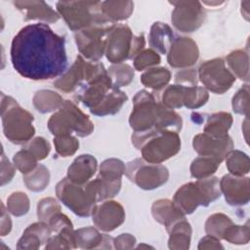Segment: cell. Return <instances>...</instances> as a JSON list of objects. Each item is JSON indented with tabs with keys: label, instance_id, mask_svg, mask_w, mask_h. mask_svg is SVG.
<instances>
[{
	"label": "cell",
	"instance_id": "6da1fadb",
	"mask_svg": "<svg viewBox=\"0 0 250 250\" xmlns=\"http://www.w3.org/2000/svg\"><path fill=\"white\" fill-rule=\"evenodd\" d=\"M11 62L15 70L31 80H49L65 72V40L42 22L23 26L11 44Z\"/></svg>",
	"mask_w": 250,
	"mask_h": 250
},
{
	"label": "cell",
	"instance_id": "7a4b0ae2",
	"mask_svg": "<svg viewBox=\"0 0 250 250\" xmlns=\"http://www.w3.org/2000/svg\"><path fill=\"white\" fill-rule=\"evenodd\" d=\"M74 97L97 116L117 113L128 100L124 92L113 86L104 66L83 83L74 93Z\"/></svg>",
	"mask_w": 250,
	"mask_h": 250
},
{
	"label": "cell",
	"instance_id": "3957f363",
	"mask_svg": "<svg viewBox=\"0 0 250 250\" xmlns=\"http://www.w3.org/2000/svg\"><path fill=\"white\" fill-rule=\"evenodd\" d=\"M129 124L134 132H144L150 129H165L179 132L182 129L181 116L146 91H139L133 99V110L129 117Z\"/></svg>",
	"mask_w": 250,
	"mask_h": 250
},
{
	"label": "cell",
	"instance_id": "277c9868",
	"mask_svg": "<svg viewBox=\"0 0 250 250\" xmlns=\"http://www.w3.org/2000/svg\"><path fill=\"white\" fill-rule=\"evenodd\" d=\"M132 144L141 151L142 158L150 163L160 164L176 155L181 149L178 132L165 129H150L134 132Z\"/></svg>",
	"mask_w": 250,
	"mask_h": 250
},
{
	"label": "cell",
	"instance_id": "5b68a950",
	"mask_svg": "<svg viewBox=\"0 0 250 250\" xmlns=\"http://www.w3.org/2000/svg\"><path fill=\"white\" fill-rule=\"evenodd\" d=\"M1 117L5 137L12 143L22 145L35 134L33 115L20 106L12 97L1 95Z\"/></svg>",
	"mask_w": 250,
	"mask_h": 250
},
{
	"label": "cell",
	"instance_id": "8992f818",
	"mask_svg": "<svg viewBox=\"0 0 250 250\" xmlns=\"http://www.w3.org/2000/svg\"><path fill=\"white\" fill-rule=\"evenodd\" d=\"M220 181L217 177L198 179L183 185L174 194L173 202L180 211L191 214L198 206H208L221 196Z\"/></svg>",
	"mask_w": 250,
	"mask_h": 250
},
{
	"label": "cell",
	"instance_id": "52a82bcc",
	"mask_svg": "<svg viewBox=\"0 0 250 250\" xmlns=\"http://www.w3.org/2000/svg\"><path fill=\"white\" fill-rule=\"evenodd\" d=\"M56 194L68 209L79 217L91 216L94 207L100 201L96 179L80 185L63 178L56 187Z\"/></svg>",
	"mask_w": 250,
	"mask_h": 250
},
{
	"label": "cell",
	"instance_id": "ba28073f",
	"mask_svg": "<svg viewBox=\"0 0 250 250\" xmlns=\"http://www.w3.org/2000/svg\"><path fill=\"white\" fill-rule=\"evenodd\" d=\"M101 5L99 1H60L57 11L67 26L77 32L92 26L114 23L104 17Z\"/></svg>",
	"mask_w": 250,
	"mask_h": 250
},
{
	"label": "cell",
	"instance_id": "9c48e42d",
	"mask_svg": "<svg viewBox=\"0 0 250 250\" xmlns=\"http://www.w3.org/2000/svg\"><path fill=\"white\" fill-rule=\"evenodd\" d=\"M48 128L55 136L71 135L73 132L79 137L92 134L94 125L89 116L80 110L70 101H64L62 105L50 117Z\"/></svg>",
	"mask_w": 250,
	"mask_h": 250
},
{
	"label": "cell",
	"instance_id": "30bf717a",
	"mask_svg": "<svg viewBox=\"0 0 250 250\" xmlns=\"http://www.w3.org/2000/svg\"><path fill=\"white\" fill-rule=\"evenodd\" d=\"M144 35L135 36L127 25L114 26L106 39V59L115 63H122L128 59H133L145 47Z\"/></svg>",
	"mask_w": 250,
	"mask_h": 250
},
{
	"label": "cell",
	"instance_id": "8fae6325",
	"mask_svg": "<svg viewBox=\"0 0 250 250\" xmlns=\"http://www.w3.org/2000/svg\"><path fill=\"white\" fill-rule=\"evenodd\" d=\"M124 174L140 188L150 190L163 186L169 179L168 169L143 158H136L125 164Z\"/></svg>",
	"mask_w": 250,
	"mask_h": 250
},
{
	"label": "cell",
	"instance_id": "7c38bea8",
	"mask_svg": "<svg viewBox=\"0 0 250 250\" xmlns=\"http://www.w3.org/2000/svg\"><path fill=\"white\" fill-rule=\"evenodd\" d=\"M197 77L206 90L215 94H224L235 81V76L227 67L222 58L209 60L200 64Z\"/></svg>",
	"mask_w": 250,
	"mask_h": 250
},
{
	"label": "cell",
	"instance_id": "4fadbf2b",
	"mask_svg": "<svg viewBox=\"0 0 250 250\" xmlns=\"http://www.w3.org/2000/svg\"><path fill=\"white\" fill-rule=\"evenodd\" d=\"M115 23L92 26L75 32V42L81 56L89 61L99 62L105 54L106 39Z\"/></svg>",
	"mask_w": 250,
	"mask_h": 250
},
{
	"label": "cell",
	"instance_id": "5bb4252c",
	"mask_svg": "<svg viewBox=\"0 0 250 250\" xmlns=\"http://www.w3.org/2000/svg\"><path fill=\"white\" fill-rule=\"evenodd\" d=\"M174 6L171 21L181 32H193L204 22L205 12L200 2L176 1L170 2Z\"/></svg>",
	"mask_w": 250,
	"mask_h": 250
},
{
	"label": "cell",
	"instance_id": "9a60e30c",
	"mask_svg": "<svg viewBox=\"0 0 250 250\" xmlns=\"http://www.w3.org/2000/svg\"><path fill=\"white\" fill-rule=\"evenodd\" d=\"M91 216L94 225L103 231H112L125 221L123 206L112 200L96 204Z\"/></svg>",
	"mask_w": 250,
	"mask_h": 250
},
{
	"label": "cell",
	"instance_id": "2e32d148",
	"mask_svg": "<svg viewBox=\"0 0 250 250\" xmlns=\"http://www.w3.org/2000/svg\"><path fill=\"white\" fill-rule=\"evenodd\" d=\"M192 146L199 155L213 157L220 162L233 149V142L229 135L225 137H212L205 133L198 134L193 138Z\"/></svg>",
	"mask_w": 250,
	"mask_h": 250
},
{
	"label": "cell",
	"instance_id": "e0dca14e",
	"mask_svg": "<svg viewBox=\"0 0 250 250\" xmlns=\"http://www.w3.org/2000/svg\"><path fill=\"white\" fill-rule=\"evenodd\" d=\"M199 57L197 44L188 37L175 38L167 53V62L172 67H188Z\"/></svg>",
	"mask_w": 250,
	"mask_h": 250
},
{
	"label": "cell",
	"instance_id": "ac0fdd59",
	"mask_svg": "<svg viewBox=\"0 0 250 250\" xmlns=\"http://www.w3.org/2000/svg\"><path fill=\"white\" fill-rule=\"evenodd\" d=\"M220 189L228 204L231 206L246 205L250 199V185L248 177L225 175L220 180Z\"/></svg>",
	"mask_w": 250,
	"mask_h": 250
},
{
	"label": "cell",
	"instance_id": "d6986e66",
	"mask_svg": "<svg viewBox=\"0 0 250 250\" xmlns=\"http://www.w3.org/2000/svg\"><path fill=\"white\" fill-rule=\"evenodd\" d=\"M89 65L90 61H85L81 55L77 56L73 64L54 82V85L64 93H75L85 81L88 75Z\"/></svg>",
	"mask_w": 250,
	"mask_h": 250
},
{
	"label": "cell",
	"instance_id": "ffe728a7",
	"mask_svg": "<svg viewBox=\"0 0 250 250\" xmlns=\"http://www.w3.org/2000/svg\"><path fill=\"white\" fill-rule=\"evenodd\" d=\"M52 234L48 223L39 221L28 226L18 241V249H38L46 243Z\"/></svg>",
	"mask_w": 250,
	"mask_h": 250
},
{
	"label": "cell",
	"instance_id": "44dd1931",
	"mask_svg": "<svg viewBox=\"0 0 250 250\" xmlns=\"http://www.w3.org/2000/svg\"><path fill=\"white\" fill-rule=\"evenodd\" d=\"M76 248L97 249V248H113V238L102 234L94 227L81 228L74 230Z\"/></svg>",
	"mask_w": 250,
	"mask_h": 250
},
{
	"label": "cell",
	"instance_id": "7402d4cb",
	"mask_svg": "<svg viewBox=\"0 0 250 250\" xmlns=\"http://www.w3.org/2000/svg\"><path fill=\"white\" fill-rule=\"evenodd\" d=\"M97 167L98 162L93 155L81 154L68 167L66 178L76 184H85L95 175Z\"/></svg>",
	"mask_w": 250,
	"mask_h": 250
},
{
	"label": "cell",
	"instance_id": "603a6c76",
	"mask_svg": "<svg viewBox=\"0 0 250 250\" xmlns=\"http://www.w3.org/2000/svg\"><path fill=\"white\" fill-rule=\"evenodd\" d=\"M13 4L25 12V21L38 20L51 23L60 19V15L43 1H15Z\"/></svg>",
	"mask_w": 250,
	"mask_h": 250
},
{
	"label": "cell",
	"instance_id": "cb8c5ba5",
	"mask_svg": "<svg viewBox=\"0 0 250 250\" xmlns=\"http://www.w3.org/2000/svg\"><path fill=\"white\" fill-rule=\"evenodd\" d=\"M151 214L155 221L163 225L166 229L177 221L186 218L180 209L170 199H158L151 206Z\"/></svg>",
	"mask_w": 250,
	"mask_h": 250
},
{
	"label": "cell",
	"instance_id": "d4e9b609",
	"mask_svg": "<svg viewBox=\"0 0 250 250\" xmlns=\"http://www.w3.org/2000/svg\"><path fill=\"white\" fill-rule=\"evenodd\" d=\"M173 40V30L168 24L156 21L151 25L148 41L152 50L165 55L168 53Z\"/></svg>",
	"mask_w": 250,
	"mask_h": 250
},
{
	"label": "cell",
	"instance_id": "484cf974",
	"mask_svg": "<svg viewBox=\"0 0 250 250\" xmlns=\"http://www.w3.org/2000/svg\"><path fill=\"white\" fill-rule=\"evenodd\" d=\"M169 233L168 247L170 249H188L190 245L191 227L189 223L183 218L174 223L166 229Z\"/></svg>",
	"mask_w": 250,
	"mask_h": 250
},
{
	"label": "cell",
	"instance_id": "4316f807",
	"mask_svg": "<svg viewBox=\"0 0 250 250\" xmlns=\"http://www.w3.org/2000/svg\"><path fill=\"white\" fill-rule=\"evenodd\" d=\"M101 9L104 17L115 23V21L127 20L131 16L134 3L132 1H104L102 2Z\"/></svg>",
	"mask_w": 250,
	"mask_h": 250
},
{
	"label": "cell",
	"instance_id": "83f0119b",
	"mask_svg": "<svg viewBox=\"0 0 250 250\" xmlns=\"http://www.w3.org/2000/svg\"><path fill=\"white\" fill-rule=\"evenodd\" d=\"M230 72L240 80H249V56L244 50H235L226 57Z\"/></svg>",
	"mask_w": 250,
	"mask_h": 250
},
{
	"label": "cell",
	"instance_id": "f1b7e54d",
	"mask_svg": "<svg viewBox=\"0 0 250 250\" xmlns=\"http://www.w3.org/2000/svg\"><path fill=\"white\" fill-rule=\"evenodd\" d=\"M232 124V116L229 112H216L210 115L204 126V133L212 137H225Z\"/></svg>",
	"mask_w": 250,
	"mask_h": 250
},
{
	"label": "cell",
	"instance_id": "f546056e",
	"mask_svg": "<svg viewBox=\"0 0 250 250\" xmlns=\"http://www.w3.org/2000/svg\"><path fill=\"white\" fill-rule=\"evenodd\" d=\"M62 98L51 90H40L33 97V105L42 113H47L59 109L63 104Z\"/></svg>",
	"mask_w": 250,
	"mask_h": 250
},
{
	"label": "cell",
	"instance_id": "4dcf8cb0",
	"mask_svg": "<svg viewBox=\"0 0 250 250\" xmlns=\"http://www.w3.org/2000/svg\"><path fill=\"white\" fill-rule=\"evenodd\" d=\"M171 72L165 67H153L146 69L141 76V82L147 88L160 90L169 83Z\"/></svg>",
	"mask_w": 250,
	"mask_h": 250
},
{
	"label": "cell",
	"instance_id": "1f68e13d",
	"mask_svg": "<svg viewBox=\"0 0 250 250\" xmlns=\"http://www.w3.org/2000/svg\"><path fill=\"white\" fill-rule=\"evenodd\" d=\"M221 162L213 157L199 155L190 164V175L194 179H204L212 176L219 168Z\"/></svg>",
	"mask_w": 250,
	"mask_h": 250
},
{
	"label": "cell",
	"instance_id": "d6a6232c",
	"mask_svg": "<svg viewBox=\"0 0 250 250\" xmlns=\"http://www.w3.org/2000/svg\"><path fill=\"white\" fill-rule=\"evenodd\" d=\"M226 165L229 174L237 177H243L250 171L249 157L246 153L231 149L226 156Z\"/></svg>",
	"mask_w": 250,
	"mask_h": 250
},
{
	"label": "cell",
	"instance_id": "836d02e7",
	"mask_svg": "<svg viewBox=\"0 0 250 250\" xmlns=\"http://www.w3.org/2000/svg\"><path fill=\"white\" fill-rule=\"evenodd\" d=\"M23 182L28 189L32 191H41L49 185V170L44 165L39 164L33 171L23 176Z\"/></svg>",
	"mask_w": 250,
	"mask_h": 250
},
{
	"label": "cell",
	"instance_id": "e575fe53",
	"mask_svg": "<svg viewBox=\"0 0 250 250\" xmlns=\"http://www.w3.org/2000/svg\"><path fill=\"white\" fill-rule=\"evenodd\" d=\"M232 224L233 222L227 215L223 213H215L208 217L205 223V231L208 235L223 239L225 230Z\"/></svg>",
	"mask_w": 250,
	"mask_h": 250
},
{
	"label": "cell",
	"instance_id": "d590c367",
	"mask_svg": "<svg viewBox=\"0 0 250 250\" xmlns=\"http://www.w3.org/2000/svg\"><path fill=\"white\" fill-rule=\"evenodd\" d=\"M76 248L74 230L72 227L65 228L51 235L46 242L45 249H73Z\"/></svg>",
	"mask_w": 250,
	"mask_h": 250
},
{
	"label": "cell",
	"instance_id": "8d00e7d4",
	"mask_svg": "<svg viewBox=\"0 0 250 250\" xmlns=\"http://www.w3.org/2000/svg\"><path fill=\"white\" fill-rule=\"evenodd\" d=\"M209 99V94L204 87L200 86H185L184 106L193 109L204 105Z\"/></svg>",
	"mask_w": 250,
	"mask_h": 250
},
{
	"label": "cell",
	"instance_id": "74e56055",
	"mask_svg": "<svg viewBox=\"0 0 250 250\" xmlns=\"http://www.w3.org/2000/svg\"><path fill=\"white\" fill-rule=\"evenodd\" d=\"M107 73L112 81L113 86L119 88L129 85L134 77V69L127 63H115L112 64Z\"/></svg>",
	"mask_w": 250,
	"mask_h": 250
},
{
	"label": "cell",
	"instance_id": "f35d334b",
	"mask_svg": "<svg viewBox=\"0 0 250 250\" xmlns=\"http://www.w3.org/2000/svg\"><path fill=\"white\" fill-rule=\"evenodd\" d=\"M99 176L107 181H121L125 172V164L117 158H108L100 165Z\"/></svg>",
	"mask_w": 250,
	"mask_h": 250
},
{
	"label": "cell",
	"instance_id": "ab89813d",
	"mask_svg": "<svg viewBox=\"0 0 250 250\" xmlns=\"http://www.w3.org/2000/svg\"><path fill=\"white\" fill-rule=\"evenodd\" d=\"M184 92H185V86L180 84L170 85L166 87V89L163 91L161 95V104L170 108H180L184 106L183 101H184Z\"/></svg>",
	"mask_w": 250,
	"mask_h": 250
},
{
	"label": "cell",
	"instance_id": "60d3db41",
	"mask_svg": "<svg viewBox=\"0 0 250 250\" xmlns=\"http://www.w3.org/2000/svg\"><path fill=\"white\" fill-rule=\"evenodd\" d=\"M29 209V199L24 192H13L7 198V210L14 216L25 215Z\"/></svg>",
	"mask_w": 250,
	"mask_h": 250
},
{
	"label": "cell",
	"instance_id": "b9f144b4",
	"mask_svg": "<svg viewBox=\"0 0 250 250\" xmlns=\"http://www.w3.org/2000/svg\"><path fill=\"white\" fill-rule=\"evenodd\" d=\"M53 141L57 153L62 157L73 155L79 147L78 140L71 135L56 136Z\"/></svg>",
	"mask_w": 250,
	"mask_h": 250
},
{
	"label": "cell",
	"instance_id": "7bdbcfd3",
	"mask_svg": "<svg viewBox=\"0 0 250 250\" xmlns=\"http://www.w3.org/2000/svg\"><path fill=\"white\" fill-rule=\"evenodd\" d=\"M223 239L232 244H238V245L247 244L250 240L248 223L244 226H238L234 224L230 225L225 230Z\"/></svg>",
	"mask_w": 250,
	"mask_h": 250
},
{
	"label": "cell",
	"instance_id": "ee69618b",
	"mask_svg": "<svg viewBox=\"0 0 250 250\" xmlns=\"http://www.w3.org/2000/svg\"><path fill=\"white\" fill-rule=\"evenodd\" d=\"M15 167L23 175L30 173L37 167V159L33 156V154L23 147L21 150L18 151L13 158Z\"/></svg>",
	"mask_w": 250,
	"mask_h": 250
},
{
	"label": "cell",
	"instance_id": "f6af8a7d",
	"mask_svg": "<svg viewBox=\"0 0 250 250\" xmlns=\"http://www.w3.org/2000/svg\"><path fill=\"white\" fill-rule=\"evenodd\" d=\"M133 62L137 70H146L148 67L160 62V56L152 49H143L133 58Z\"/></svg>",
	"mask_w": 250,
	"mask_h": 250
},
{
	"label": "cell",
	"instance_id": "bcb514c9",
	"mask_svg": "<svg viewBox=\"0 0 250 250\" xmlns=\"http://www.w3.org/2000/svg\"><path fill=\"white\" fill-rule=\"evenodd\" d=\"M58 212H61V205L53 197L43 198L37 204V217L39 221L48 223Z\"/></svg>",
	"mask_w": 250,
	"mask_h": 250
},
{
	"label": "cell",
	"instance_id": "7dc6e473",
	"mask_svg": "<svg viewBox=\"0 0 250 250\" xmlns=\"http://www.w3.org/2000/svg\"><path fill=\"white\" fill-rule=\"evenodd\" d=\"M232 109L234 112L248 116L249 112V87L248 84L243 85L233 96L231 102Z\"/></svg>",
	"mask_w": 250,
	"mask_h": 250
},
{
	"label": "cell",
	"instance_id": "c3c4849f",
	"mask_svg": "<svg viewBox=\"0 0 250 250\" xmlns=\"http://www.w3.org/2000/svg\"><path fill=\"white\" fill-rule=\"evenodd\" d=\"M25 148L28 149L37 160L45 159L51 150L50 144L42 137H36L31 140Z\"/></svg>",
	"mask_w": 250,
	"mask_h": 250
},
{
	"label": "cell",
	"instance_id": "681fc988",
	"mask_svg": "<svg viewBox=\"0 0 250 250\" xmlns=\"http://www.w3.org/2000/svg\"><path fill=\"white\" fill-rule=\"evenodd\" d=\"M197 71L194 68H186L176 73L175 82L176 84L187 86H195L197 83Z\"/></svg>",
	"mask_w": 250,
	"mask_h": 250
},
{
	"label": "cell",
	"instance_id": "f907efd6",
	"mask_svg": "<svg viewBox=\"0 0 250 250\" xmlns=\"http://www.w3.org/2000/svg\"><path fill=\"white\" fill-rule=\"evenodd\" d=\"M52 232H59L60 230L65 229V228H69L72 227V223L70 222V220L68 219L67 216H65L64 214L58 212L56 213L48 222Z\"/></svg>",
	"mask_w": 250,
	"mask_h": 250
},
{
	"label": "cell",
	"instance_id": "816d5d0a",
	"mask_svg": "<svg viewBox=\"0 0 250 250\" xmlns=\"http://www.w3.org/2000/svg\"><path fill=\"white\" fill-rule=\"evenodd\" d=\"M136 243V238L130 233H122L113 238V247L115 249H132Z\"/></svg>",
	"mask_w": 250,
	"mask_h": 250
},
{
	"label": "cell",
	"instance_id": "f5cc1de1",
	"mask_svg": "<svg viewBox=\"0 0 250 250\" xmlns=\"http://www.w3.org/2000/svg\"><path fill=\"white\" fill-rule=\"evenodd\" d=\"M1 185L4 186L6 183H9L15 174V169L10 161L5 157L4 153H2V165H1Z\"/></svg>",
	"mask_w": 250,
	"mask_h": 250
},
{
	"label": "cell",
	"instance_id": "db71d44e",
	"mask_svg": "<svg viewBox=\"0 0 250 250\" xmlns=\"http://www.w3.org/2000/svg\"><path fill=\"white\" fill-rule=\"evenodd\" d=\"M215 248L224 249V246L221 244L220 239L207 234L206 236L202 237L199 240L198 249H215Z\"/></svg>",
	"mask_w": 250,
	"mask_h": 250
},
{
	"label": "cell",
	"instance_id": "11a10c76",
	"mask_svg": "<svg viewBox=\"0 0 250 250\" xmlns=\"http://www.w3.org/2000/svg\"><path fill=\"white\" fill-rule=\"evenodd\" d=\"M12 229V221L5 210L4 205L2 204V215H1V235H7Z\"/></svg>",
	"mask_w": 250,
	"mask_h": 250
}]
</instances>
